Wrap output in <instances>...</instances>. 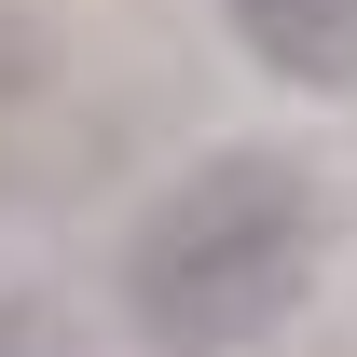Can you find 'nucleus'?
Instances as JSON below:
<instances>
[{"mask_svg": "<svg viewBox=\"0 0 357 357\" xmlns=\"http://www.w3.org/2000/svg\"><path fill=\"white\" fill-rule=\"evenodd\" d=\"M330 248V192L303 151H206L124 234V330L151 357H234L303 303Z\"/></svg>", "mask_w": 357, "mask_h": 357, "instance_id": "f257e3e1", "label": "nucleus"}, {"mask_svg": "<svg viewBox=\"0 0 357 357\" xmlns=\"http://www.w3.org/2000/svg\"><path fill=\"white\" fill-rule=\"evenodd\" d=\"M220 28L289 96H357V0H220Z\"/></svg>", "mask_w": 357, "mask_h": 357, "instance_id": "f03ea898", "label": "nucleus"}, {"mask_svg": "<svg viewBox=\"0 0 357 357\" xmlns=\"http://www.w3.org/2000/svg\"><path fill=\"white\" fill-rule=\"evenodd\" d=\"M28 110H42V42L0 14V151H14V124H28Z\"/></svg>", "mask_w": 357, "mask_h": 357, "instance_id": "7ed1b4c3", "label": "nucleus"}, {"mask_svg": "<svg viewBox=\"0 0 357 357\" xmlns=\"http://www.w3.org/2000/svg\"><path fill=\"white\" fill-rule=\"evenodd\" d=\"M0 357H83V344H69V316H42V303H0Z\"/></svg>", "mask_w": 357, "mask_h": 357, "instance_id": "20e7f679", "label": "nucleus"}]
</instances>
